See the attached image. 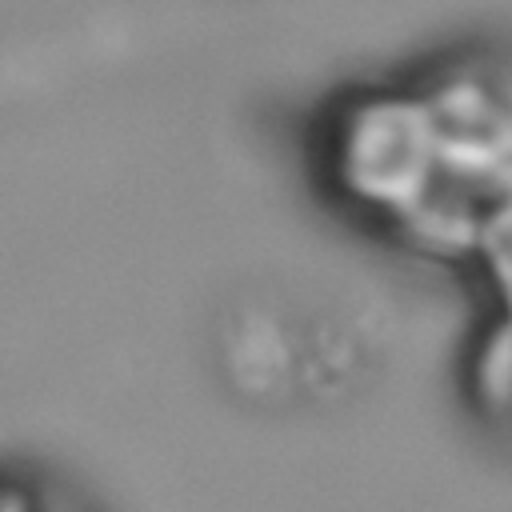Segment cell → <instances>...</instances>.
Instances as JSON below:
<instances>
[{
	"mask_svg": "<svg viewBox=\"0 0 512 512\" xmlns=\"http://www.w3.org/2000/svg\"><path fill=\"white\" fill-rule=\"evenodd\" d=\"M320 196L476 296L464 392L512 432V40H456L344 80L308 116Z\"/></svg>",
	"mask_w": 512,
	"mask_h": 512,
	"instance_id": "1",
	"label": "cell"
}]
</instances>
